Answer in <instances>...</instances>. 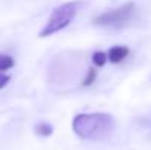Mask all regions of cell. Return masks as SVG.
I'll return each mask as SVG.
<instances>
[{
  "mask_svg": "<svg viewBox=\"0 0 151 150\" xmlns=\"http://www.w3.org/2000/svg\"><path fill=\"white\" fill-rule=\"evenodd\" d=\"M116 128V121L109 113H79L72 121L73 133L90 141L107 140Z\"/></svg>",
  "mask_w": 151,
  "mask_h": 150,
  "instance_id": "obj_1",
  "label": "cell"
},
{
  "mask_svg": "<svg viewBox=\"0 0 151 150\" xmlns=\"http://www.w3.org/2000/svg\"><path fill=\"white\" fill-rule=\"evenodd\" d=\"M79 6H81L79 1H69V3H63V4L57 6L49 18L46 27L40 33V37H49V36L56 34L57 31L66 28L70 24V21L75 18Z\"/></svg>",
  "mask_w": 151,
  "mask_h": 150,
  "instance_id": "obj_2",
  "label": "cell"
},
{
  "mask_svg": "<svg viewBox=\"0 0 151 150\" xmlns=\"http://www.w3.org/2000/svg\"><path fill=\"white\" fill-rule=\"evenodd\" d=\"M134 15H135V3L129 1L117 9L104 12L99 16H96L93 19V22L97 25H103V27H119V25H123L128 21H131V18Z\"/></svg>",
  "mask_w": 151,
  "mask_h": 150,
  "instance_id": "obj_3",
  "label": "cell"
},
{
  "mask_svg": "<svg viewBox=\"0 0 151 150\" xmlns=\"http://www.w3.org/2000/svg\"><path fill=\"white\" fill-rule=\"evenodd\" d=\"M129 54V49L126 46H114L109 50V60L111 63H119Z\"/></svg>",
  "mask_w": 151,
  "mask_h": 150,
  "instance_id": "obj_4",
  "label": "cell"
},
{
  "mask_svg": "<svg viewBox=\"0 0 151 150\" xmlns=\"http://www.w3.org/2000/svg\"><path fill=\"white\" fill-rule=\"evenodd\" d=\"M35 134L41 136V137H50L53 134V127L50 124H46V122H41L35 127Z\"/></svg>",
  "mask_w": 151,
  "mask_h": 150,
  "instance_id": "obj_5",
  "label": "cell"
},
{
  "mask_svg": "<svg viewBox=\"0 0 151 150\" xmlns=\"http://www.w3.org/2000/svg\"><path fill=\"white\" fill-rule=\"evenodd\" d=\"M13 65H15V60H13L10 56H7V54H0V72L10 69Z\"/></svg>",
  "mask_w": 151,
  "mask_h": 150,
  "instance_id": "obj_6",
  "label": "cell"
},
{
  "mask_svg": "<svg viewBox=\"0 0 151 150\" xmlns=\"http://www.w3.org/2000/svg\"><path fill=\"white\" fill-rule=\"evenodd\" d=\"M107 60H109V54H106L104 51H96V53L93 54V62H94V65H97V66L106 65Z\"/></svg>",
  "mask_w": 151,
  "mask_h": 150,
  "instance_id": "obj_7",
  "label": "cell"
},
{
  "mask_svg": "<svg viewBox=\"0 0 151 150\" xmlns=\"http://www.w3.org/2000/svg\"><path fill=\"white\" fill-rule=\"evenodd\" d=\"M96 78H97V71H96L94 68H90L87 77H85L84 81H82V86H91V84L96 81Z\"/></svg>",
  "mask_w": 151,
  "mask_h": 150,
  "instance_id": "obj_8",
  "label": "cell"
},
{
  "mask_svg": "<svg viewBox=\"0 0 151 150\" xmlns=\"http://www.w3.org/2000/svg\"><path fill=\"white\" fill-rule=\"evenodd\" d=\"M9 81H10V77H9V75L0 74V90H1V88H3V87H4L7 83H9Z\"/></svg>",
  "mask_w": 151,
  "mask_h": 150,
  "instance_id": "obj_9",
  "label": "cell"
}]
</instances>
